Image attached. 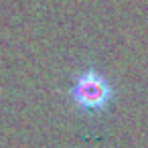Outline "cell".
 Instances as JSON below:
<instances>
[{
	"label": "cell",
	"instance_id": "1",
	"mask_svg": "<svg viewBox=\"0 0 148 148\" xmlns=\"http://www.w3.org/2000/svg\"><path fill=\"white\" fill-rule=\"evenodd\" d=\"M67 97L77 114L85 118H99L112 110L116 101V87L93 63H87L73 73Z\"/></svg>",
	"mask_w": 148,
	"mask_h": 148
}]
</instances>
